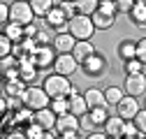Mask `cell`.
<instances>
[{
	"instance_id": "6da1fadb",
	"label": "cell",
	"mask_w": 146,
	"mask_h": 139,
	"mask_svg": "<svg viewBox=\"0 0 146 139\" xmlns=\"http://www.w3.org/2000/svg\"><path fill=\"white\" fill-rule=\"evenodd\" d=\"M42 86H44V91L49 93V97H51V100L70 97L72 93H77V86H72L70 77H63V74H58V72L46 74V77H44V81H42Z\"/></svg>"
},
{
	"instance_id": "7a4b0ae2",
	"label": "cell",
	"mask_w": 146,
	"mask_h": 139,
	"mask_svg": "<svg viewBox=\"0 0 146 139\" xmlns=\"http://www.w3.org/2000/svg\"><path fill=\"white\" fill-rule=\"evenodd\" d=\"M49 104H51V97L44 91V86L30 83L28 88H26V93H23V107H28L33 111H40V109H46Z\"/></svg>"
},
{
	"instance_id": "3957f363",
	"label": "cell",
	"mask_w": 146,
	"mask_h": 139,
	"mask_svg": "<svg viewBox=\"0 0 146 139\" xmlns=\"http://www.w3.org/2000/svg\"><path fill=\"white\" fill-rule=\"evenodd\" d=\"M70 35H74L77 40H93V35L98 32L95 30V23L90 16L86 14H77L74 19H70V28H67Z\"/></svg>"
},
{
	"instance_id": "277c9868",
	"label": "cell",
	"mask_w": 146,
	"mask_h": 139,
	"mask_svg": "<svg viewBox=\"0 0 146 139\" xmlns=\"http://www.w3.org/2000/svg\"><path fill=\"white\" fill-rule=\"evenodd\" d=\"M81 72H84L88 79H102V77L109 72V60L100 54V51H95L88 60L81 63Z\"/></svg>"
},
{
	"instance_id": "5b68a950",
	"label": "cell",
	"mask_w": 146,
	"mask_h": 139,
	"mask_svg": "<svg viewBox=\"0 0 146 139\" xmlns=\"http://www.w3.org/2000/svg\"><path fill=\"white\" fill-rule=\"evenodd\" d=\"M35 12L30 7V3H21V0H14L12 7H9V21L12 23H19V26H30L35 23Z\"/></svg>"
},
{
	"instance_id": "8992f818",
	"label": "cell",
	"mask_w": 146,
	"mask_h": 139,
	"mask_svg": "<svg viewBox=\"0 0 146 139\" xmlns=\"http://www.w3.org/2000/svg\"><path fill=\"white\" fill-rule=\"evenodd\" d=\"M44 23H46L49 30H53L56 35H58V32H67V28H70V19L65 16V12H63L58 5H53V9L46 14Z\"/></svg>"
},
{
	"instance_id": "52a82bcc",
	"label": "cell",
	"mask_w": 146,
	"mask_h": 139,
	"mask_svg": "<svg viewBox=\"0 0 146 139\" xmlns=\"http://www.w3.org/2000/svg\"><path fill=\"white\" fill-rule=\"evenodd\" d=\"M56 58H58V54H56V49H53L51 44L49 46H37V49L33 51V63H35L37 70H46V67L53 70Z\"/></svg>"
},
{
	"instance_id": "ba28073f",
	"label": "cell",
	"mask_w": 146,
	"mask_h": 139,
	"mask_svg": "<svg viewBox=\"0 0 146 139\" xmlns=\"http://www.w3.org/2000/svg\"><path fill=\"white\" fill-rule=\"evenodd\" d=\"M77 70H81V63L72 56V54H58L56 63H53V72H58V74H63V77H72Z\"/></svg>"
},
{
	"instance_id": "9c48e42d",
	"label": "cell",
	"mask_w": 146,
	"mask_h": 139,
	"mask_svg": "<svg viewBox=\"0 0 146 139\" xmlns=\"http://www.w3.org/2000/svg\"><path fill=\"white\" fill-rule=\"evenodd\" d=\"M125 95H132V97H141L146 95V74H125Z\"/></svg>"
},
{
	"instance_id": "30bf717a",
	"label": "cell",
	"mask_w": 146,
	"mask_h": 139,
	"mask_svg": "<svg viewBox=\"0 0 146 139\" xmlns=\"http://www.w3.org/2000/svg\"><path fill=\"white\" fill-rule=\"evenodd\" d=\"M139 102H137V97H132V95H125L118 104H116V114L121 116V118H125V120H132L137 114H139Z\"/></svg>"
},
{
	"instance_id": "8fae6325",
	"label": "cell",
	"mask_w": 146,
	"mask_h": 139,
	"mask_svg": "<svg viewBox=\"0 0 146 139\" xmlns=\"http://www.w3.org/2000/svg\"><path fill=\"white\" fill-rule=\"evenodd\" d=\"M77 37L74 35H70V32H58V35H53V49H56V54H72L77 46Z\"/></svg>"
},
{
	"instance_id": "7c38bea8",
	"label": "cell",
	"mask_w": 146,
	"mask_h": 139,
	"mask_svg": "<svg viewBox=\"0 0 146 139\" xmlns=\"http://www.w3.org/2000/svg\"><path fill=\"white\" fill-rule=\"evenodd\" d=\"M56 120H58V116L51 111V107H46V109H40V111H35V116H33V123L42 125L44 130H56Z\"/></svg>"
},
{
	"instance_id": "4fadbf2b",
	"label": "cell",
	"mask_w": 146,
	"mask_h": 139,
	"mask_svg": "<svg viewBox=\"0 0 146 139\" xmlns=\"http://www.w3.org/2000/svg\"><path fill=\"white\" fill-rule=\"evenodd\" d=\"M72 130H81V125H79V116H74V114H63V116H58V120H56V132L60 134V132H72Z\"/></svg>"
},
{
	"instance_id": "5bb4252c",
	"label": "cell",
	"mask_w": 146,
	"mask_h": 139,
	"mask_svg": "<svg viewBox=\"0 0 146 139\" xmlns=\"http://www.w3.org/2000/svg\"><path fill=\"white\" fill-rule=\"evenodd\" d=\"M116 56L121 58V63L137 58V42L135 40H121L118 46H116Z\"/></svg>"
},
{
	"instance_id": "9a60e30c",
	"label": "cell",
	"mask_w": 146,
	"mask_h": 139,
	"mask_svg": "<svg viewBox=\"0 0 146 139\" xmlns=\"http://www.w3.org/2000/svg\"><path fill=\"white\" fill-rule=\"evenodd\" d=\"M123 130H125V118H121L118 114L107 118V123H104V134L107 137H123Z\"/></svg>"
},
{
	"instance_id": "2e32d148",
	"label": "cell",
	"mask_w": 146,
	"mask_h": 139,
	"mask_svg": "<svg viewBox=\"0 0 146 139\" xmlns=\"http://www.w3.org/2000/svg\"><path fill=\"white\" fill-rule=\"evenodd\" d=\"M95 51H98V49L93 46V42H90V40H79L77 46H74V51H72V56H74L79 63H84V60H88L90 56H93Z\"/></svg>"
},
{
	"instance_id": "e0dca14e",
	"label": "cell",
	"mask_w": 146,
	"mask_h": 139,
	"mask_svg": "<svg viewBox=\"0 0 146 139\" xmlns=\"http://www.w3.org/2000/svg\"><path fill=\"white\" fill-rule=\"evenodd\" d=\"M70 114H74V116H84V114H88V102H86V97H84V93H72L70 97Z\"/></svg>"
},
{
	"instance_id": "ac0fdd59",
	"label": "cell",
	"mask_w": 146,
	"mask_h": 139,
	"mask_svg": "<svg viewBox=\"0 0 146 139\" xmlns=\"http://www.w3.org/2000/svg\"><path fill=\"white\" fill-rule=\"evenodd\" d=\"M3 35H5V37H9L14 44H21L23 40H26V28L23 26H19V23H5L3 26Z\"/></svg>"
},
{
	"instance_id": "d6986e66",
	"label": "cell",
	"mask_w": 146,
	"mask_h": 139,
	"mask_svg": "<svg viewBox=\"0 0 146 139\" xmlns=\"http://www.w3.org/2000/svg\"><path fill=\"white\" fill-rule=\"evenodd\" d=\"M28 88V83L21 81V79H14V81H5V88H3V95L7 97H21L23 100V93Z\"/></svg>"
},
{
	"instance_id": "ffe728a7",
	"label": "cell",
	"mask_w": 146,
	"mask_h": 139,
	"mask_svg": "<svg viewBox=\"0 0 146 139\" xmlns=\"http://www.w3.org/2000/svg\"><path fill=\"white\" fill-rule=\"evenodd\" d=\"M84 97H86V102H88V111L95 109V107H104V104H107L102 88H88V91L84 93Z\"/></svg>"
},
{
	"instance_id": "44dd1931",
	"label": "cell",
	"mask_w": 146,
	"mask_h": 139,
	"mask_svg": "<svg viewBox=\"0 0 146 139\" xmlns=\"http://www.w3.org/2000/svg\"><path fill=\"white\" fill-rule=\"evenodd\" d=\"M127 19H130L132 26H137V28H146V3H137L132 7V12L127 14Z\"/></svg>"
},
{
	"instance_id": "7402d4cb",
	"label": "cell",
	"mask_w": 146,
	"mask_h": 139,
	"mask_svg": "<svg viewBox=\"0 0 146 139\" xmlns=\"http://www.w3.org/2000/svg\"><path fill=\"white\" fill-rule=\"evenodd\" d=\"M90 19H93V23H95V30H109V28L116 23V16L104 14V12H100V9L90 16Z\"/></svg>"
},
{
	"instance_id": "603a6c76",
	"label": "cell",
	"mask_w": 146,
	"mask_h": 139,
	"mask_svg": "<svg viewBox=\"0 0 146 139\" xmlns=\"http://www.w3.org/2000/svg\"><path fill=\"white\" fill-rule=\"evenodd\" d=\"M53 5H56V0H30V7L37 19H46V14L53 9Z\"/></svg>"
},
{
	"instance_id": "cb8c5ba5",
	"label": "cell",
	"mask_w": 146,
	"mask_h": 139,
	"mask_svg": "<svg viewBox=\"0 0 146 139\" xmlns=\"http://www.w3.org/2000/svg\"><path fill=\"white\" fill-rule=\"evenodd\" d=\"M123 97H125V88L123 86H107L104 88V100H107V104H111V107H116Z\"/></svg>"
},
{
	"instance_id": "d4e9b609",
	"label": "cell",
	"mask_w": 146,
	"mask_h": 139,
	"mask_svg": "<svg viewBox=\"0 0 146 139\" xmlns=\"http://www.w3.org/2000/svg\"><path fill=\"white\" fill-rule=\"evenodd\" d=\"M100 9V0H77V12L86 14V16H93Z\"/></svg>"
},
{
	"instance_id": "484cf974",
	"label": "cell",
	"mask_w": 146,
	"mask_h": 139,
	"mask_svg": "<svg viewBox=\"0 0 146 139\" xmlns=\"http://www.w3.org/2000/svg\"><path fill=\"white\" fill-rule=\"evenodd\" d=\"M144 63L139 58H132V60H125L123 63V74H141L144 72Z\"/></svg>"
},
{
	"instance_id": "4316f807",
	"label": "cell",
	"mask_w": 146,
	"mask_h": 139,
	"mask_svg": "<svg viewBox=\"0 0 146 139\" xmlns=\"http://www.w3.org/2000/svg\"><path fill=\"white\" fill-rule=\"evenodd\" d=\"M51 111L56 114V116H63V114H67L70 111V100L67 97H58V100H51Z\"/></svg>"
},
{
	"instance_id": "83f0119b",
	"label": "cell",
	"mask_w": 146,
	"mask_h": 139,
	"mask_svg": "<svg viewBox=\"0 0 146 139\" xmlns=\"http://www.w3.org/2000/svg\"><path fill=\"white\" fill-rule=\"evenodd\" d=\"M79 125H81V130L86 132V134H90V132H95L100 125L93 120V116L90 114H84V116H79Z\"/></svg>"
},
{
	"instance_id": "f1b7e54d",
	"label": "cell",
	"mask_w": 146,
	"mask_h": 139,
	"mask_svg": "<svg viewBox=\"0 0 146 139\" xmlns=\"http://www.w3.org/2000/svg\"><path fill=\"white\" fill-rule=\"evenodd\" d=\"M88 114L93 116V120H95V123H98L100 128H104L107 118H109V114H107V104H104V107H95V109H90Z\"/></svg>"
},
{
	"instance_id": "f546056e",
	"label": "cell",
	"mask_w": 146,
	"mask_h": 139,
	"mask_svg": "<svg viewBox=\"0 0 146 139\" xmlns=\"http://www.w3.org/2000/svg\"><path fill=\"white\" fill-rule=\"evenodd\" d=\"M63 12H65V16H67V19H74V16L79 14L77 12V3H67V0H58V3H56Z\"/></svg>"
},
{
	"instance_id": "4dcf8cb0",
	"label": "cell",
	"mask_w": 146,
	"mask_h": 139,
	"mask_svg": "<svg viewBox=\"0 0 146 139\" xmlns=\"http://www.w3.org/2000/svg\"><path fill=\"white\" fill-rule=\"evenodd\" d=\"M44 128L42 125H37V123H30L28 128H26V134H28V139H44Z\"/></svg>"
},
{
	"instance_id": "1f68e13d",
	"label": "cell",
	"mask_w": 146,
	"mask_h": 139,
	"mask_svg": "<svg viewBox=\"0 0 146 139\" xmlns=\"http://www.w3.org/2000/svg\"><path fill=\"white\" fill-rule=\"evenodd\" d=\"M12 51H14V42L9 37H5V35H0V56H12Z\"/></svg>"
},
{
	"instance_id": "d6a6232c",
	"label": "cell",
	"mask_w": 146,
	"mask_h": 139,
	"mask_svg": "<svg viewBox=\"0 0 146 139\" xmlns=\"http://www.w3.org/2000/svg\"><path fill=\"white\" fill-rule=\"evenodd\" d=\"M135 5H137V0H116V12L127 16V14L132 12V7H135Z\"/></svg>"
},
{
	"instance_id": "836d02e7",
	"label": "cell",
	"mask_w": 146,
	"mask_h": 139,
	"mask_svg": "<svg viewBox=\"0 0 146 139\" xmlns=\"http://www.w3.org/2000/svg\"><path fill=\"white\" fill-rule=\"evenodd\" d=\"M132 123L137 125V130H139L141 134H146V109H139V114L132 118Z\"/></svg>"
},
{
	"instance_id": "e575fe53",
	"label": "cell",
	"mask_w": 146,
	"mask_h": 139,
	"mask_svg": "<svg viewBox=\"0 0 146 139\" xmlns=\"http://www.w3.org/2000/svg\"><path fill=\"white\" fill-rule=\"evenodd\" d=\"M100 12L116 16V14H118V12H116V0H100Z\"/></svg>"
},
{
	"instance_id": "d590c367",
	"label": "cell",
	"mask_w": 146,
	"mask_h": 139,
	"mask_svg": "<svg viewBox=\"0 0 146 139\" xmlns=\"http://www.w3.org/2000/svg\"><path fill=\"white\" fill-rule=\"evenodd\" d=\"M35 42H37V46H49V44H53L51 35H49L46 30H40L37 35H35Z\"/></svg>"
},
{
	"instance_id": "8d00e7d4",
	"label": "cell",
	"mask_w": 146,
	"mask_h": 139,
	"mask_svg": "<svg viewBox=\"0 0 146 139\" xmlns=\"http://www.w3.org/2000/svg\"><path fill=\"white\" fill-rule=\"evenodd\" d=\"M5 139H28L26 128H14V130H7V132H5Z\"/></svg>"
},
{
	"instance_id": "74e56055",
	"label": "cell",
	"mask_w": 146,
	"mask_h": 139,
	"mask_svg": "<svg viewBox=\"0 0 146 139\" xmlns=\"http://www.w3.org/2000/svg\"><path fill=\"white\" fill-rule=\"evenodd\" d=\"M141 132L137 130V125L132 123V120H125V130H123V139H127V137H139Z\"/></svg>"
},
{
	"instance_id": "f35d334b",
	"label": "cell",
	"mask_w": 146,
	"mask_h": 139,
	"mask_svg": "<svg viewBox=\"0 0 146 139\" xmlns=\"http://www.w3.org/2000/svg\"><path fill=\"white\" fill-rule=\"evenodd\" d=\"M137 58L146 65V35H144L141 40H137Z\"/></svg>"
},
{
	"instance_id": "ab89813d",
	"label": "cell",
	"mask_w": 146,
	"mask_h": 139,
	"mask_svg": "<svg viewBox=\"0 0 146 139\" xmlns=\"http://www.w3.org/2000/svg\"><path fill=\"white\" fill-rule=\"evenodd\" d=\"M9 7H12V5H5V3L0 5V21H3V26L9 23Z\"/></svg>"
},
{
	"instance_id": "60d3db41",
	"label": "cell",
	"mask_w": 146,
	"mask_h": 139,
	"mask_svg": "<svg viewBox=\"0 0 146 139\" xmlns=\"http://www.w3.org/2000/svg\"><path fill=\"white\" fill-rule=\"evenodd\" d=\"M23 28H26V37H30V40H35V35L40 32L35 23H30V26H23Z\"/></svg>"
},
{
	"instance_id": "b9f144b4",
	"label": "cell",
	"mask_w": 146,
	"mask_h": 139,
	"mask_svg": "<svg viewBox=\"0 0 146 139\" xmlns=\"http://www.w3.org/2000/svg\"><path fill=\"white\" fill-rule=\"evenodd\" d=\"M58 139H81V137H79V130H72V132H60Z\"/></svg>"
},
{
	"instance_id": "7bdbcfd3",
	"label": "cell",
	"mask_w": 146,
	"mask_h": 139,
	"mask_svg": "<svg viewBox=\"0 0 146 139\" xmlns=\"http://www.w3.org/2000/svg\"><path fill=\"white\" fill-rule=\"evenodd\" d=\"M86 139H107V134H104V132H98V130H95V132L86 134Z\"/></svg>"
},
{
	"instance_id": "ee69618b",
	"label": "cell",
	"mask_w": 146,
	"mask_h": 139,
	"mask_svg": "<svg viewBox=\"0 0 146 139\" xmlns=\"http://www.w3.org/2000/svg\"><path fill=\"white\" fill-rule=\"evenodd\" d=\"M127 139H146V134H139V137H127Z\"/></svg>"
},
{
	"instance_id": "f6af8a7d",
	"label": "cell",
	"mask_w": 146,
	"mask_h": 139,
	"mask_svg": "<svg viewBox=\"0 0 146 139\" xmlns=\"http://www.w3.org/2000/svg\"><path fill=\"white\" fill-rule=\"evenodd\" d=\"M107 139H123V137H107Z\"/></svg>"
},
{
	"instance_id": "bcb514c9",
	"label": "cell",
	"mask_w": 146,
	"mask_h": 139,
	"mask_svg": "<svg viewBox=\"0 0 146 139\" xmlns=\"http://www.w3.org/2000/svg\"><path fill=\"white\" fill-rule=\"evenodd\" d=\"M144 109H146V95H144Z\"/></svg>"
},
{
	"instance_id": "7dc6e473",
	"label": "cell",
	"mask_w": 146,
	"mask_h": 139,
	"mask_svg": "<svg viewBox=\"0 0 146 139\" xmlns=\"http://www.w3.org/2000/svg\"><path fill=\"white\" fill-rule=\"evenodd\" d=\"M67 3H77V0H67Z\"/></svg>"
},
{
	"instance_id": "c3c4849f",
	"label": "cell",
	"mask_w": 146,
	"mask_h": 139,
	"mask_svg": "<svg viewBox=\"0 0 146 139\" xmlns=\"http://www.w3.org/2000/svg\"><path fill=\"white\" fill-rule=\"evenodd\" d=\"M21 3H30V0H21Z\"/></svg>"
},
{
	"instance_id": "681fc988",
	"label": "cell",
	"mask_w": 146,
	"mask_h": 139,
	"mask_svg": "<svg viewBox=\"0 0 146 139\" xmlns=\"http://www.w3.org/2000/svg\"><path fill=\"white\" fill-rule=\"evenodd\" d=\"M137 3H146V0H137Z\"/></svg>"
}]
</instances>
